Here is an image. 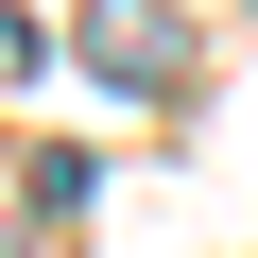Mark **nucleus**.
I'll list each match as a JSON object with an SVG mask.
<instances>
[{
    "label": "nucleus",
    "instance_id": "obj_1",
    "mask_svg": "<svg viewBox=\"0 0 258 258\" xmlns=\"http://www.w3.org/2000/svg\"><path fill=\"white\" fill-rule=\"evenodd\" d=\"M86 69L103 86H172L189 69V18H172V0H86Z\"/></svg>",
    "mask_w": 258,
    "mask_h": 258
},
{
    "label": "nucleus",
    "instance_id": "obj_2",
    "mask_svg": "<svg viewBox=\"0 0 258 258\" xmlns=\"http://www.w3.org/2000/svg\"><path fill=\"white\" fill-rule=\"evenodd\" d=\"M35 52H52V35L18 18V0H0V86H35Z\"/></svg>",
    "mask_w": 258,
    "mask_h": 258
}]
</instances>
